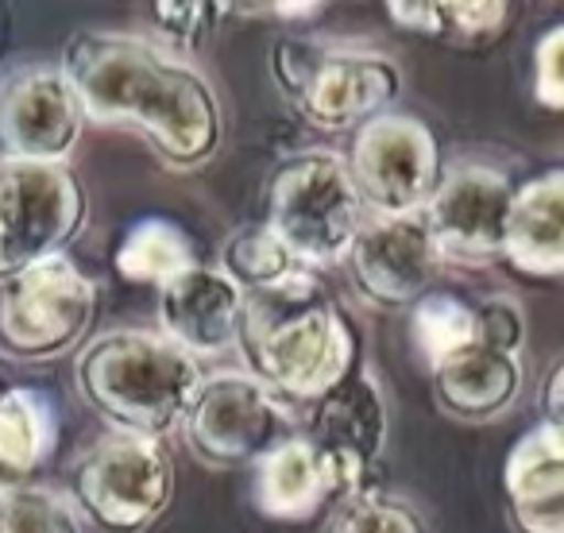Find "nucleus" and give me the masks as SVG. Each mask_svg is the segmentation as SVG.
<instances>
[{"label":"nucleus","mask_w":564,"mask_h":533,"mask_svg":"<svg viewBox=\"0 0 564 533\" xmlns=\"http://www.w3.org/2000/svg\"><path fill=\"white\" fill-rule=\"evenodd\" d=\"M433 371V399L448 417L460 422H495L518 402L525 371L518 356L471 345L441 360Z\"/></svg>","instance_id":"obj_18"},{"label":"nucleus","mask_w":564,"mask_h":533,"mask_svg":"<svg viewBox=\"0 0 564 533\" xmlns=\"http://www.w3.org/2000/svg\"><path fill=\"white\" fill-rule=\"evenodd\" d=\"M174 499L163 440L109 433L70 471V502L101 533H148Z\"/></svg>","instance_id":"obj_6"},{"label":"nucleus","mask_w":564,"mask_h":533,"mask_svg":"<svg viewBox=\"0 0 564 533\" xmlns=\"http://www.w3.org/2000/svg\"><path fill=\"white\" fill-rule=\"evenodd\" d=\"M220 271H225L243 294H251V291H263V286L282 283L291 271H299V263H294L291 251L282 248V240L271 228L248 225L228 236L225 251H220Z\"/></svg>","instance_id":"obj_24"},{"label":"nucleus","mask_w":564,"mask_h":533,"mask_svg":"<svg viewBox=\"0 0 564 533\" xmlns=\"http://www.w3.org/2000/svg\"><path fill=\"white\" fill-rule=\"evenodd\" d=\"M533 97L541 109H564V24L549 28L533 51Z\"/></svg>","instance_id":"obj_29"},{"label":"nucleus","mask_w":564,"mask_h":533,"mask_svg":"<svg viewBox=\"0 0 564 533\" xmlns=\"http://www.w3.org/2000/svg\"><path fill=\"white\" fill-rule=\"evenodd\" d=\"M345 163L360 205L383 220L425 213L445 174L437 135L430 132V124L394 109L356 128Z\"/></svg>","instance_id":"obj_9"},{"label":"nucleus","mask_w":564,"mask_h":533,"mask_svg":"<svg viewBox=\"0 0 564 533\" xmlns=\"http://www.w3.org/2000/svg\"><path fill=\"white\" fill-rule=\"evenodd\" d=\"M271 9L282 12L286 20H302V12H322V4H314V0H310V4H271Z\"/></svg>","instance_id":"obj_32"},{"label":"nucleus","mask_w":564,"mask_h":533,"mask_svg":"<svg viewBox=\"0 0 564 533\" xmlns=\"http://www.w3.org/2000/svg\"><path fill=\"white\" fill-rule=\"evenodd\" d=\"M302 437L329 464L345 499L371 491V476H376V464L387 445V402L376 376L364 368H352L333 391L310 402Z\"/></svg>","instance_id":"obj_11"},{"label":"nucleus","mask_w":564,"mask_h":533,"mask_svg":"<svg viewBox=\"0 0 564 533\" xmlns=\"http://www.w3.org/2000/svg\"><path fill=\"white\" fill-rule=\"evenodd\" d=\"M194 263L197 259L189 236L174 220L163 217L135 220L117 248V271L128 283H143V286L171 283L174 275H182Z\"/></svg>","instance_id":"obj_22"},{"label":"nucleus","mask_w":564,"mask_h":533,"mask_svg":"<svg viewBox=\"0 0 564 533\" xmlns=\"http://www.w3.org/2000/svg\"><path fill=\"white\" fill-rule=\"evenodd\" d=\"M78 394L112 433L163 440L194 406L205 376L202 363L163 333L112 329L89 340L74 363Z\"/></svg>","instance_id":"obj_3"},{"label":"nucleus","mask_w":564,"mask_h":533,"mask_svg":"<svg viewBox=\"0 0 564 533\" xmlns=\"http://www.w3.org/2000/svg\"><path fill=\"white\" fill-rule=\"evenodd\" d=\"M236 348L248 376L291 402H317L356 368V337L317 271L243 294Z\"/></svg>","instance_id":"obj_2"},{"label":"nucleus","mask_w":564,"mask_h":533,"mask_svg":"<svg viewBox=\"0 0 564 533\" xmlns=\"http://www.w3.org/2000/svg\"><path fill=\"white\" fill-rule=\"evenodd\" d=\"M240 309L243 291L209 263L186 266L182 275L159 286V333L194 360L220 356L228 345H236Z\"/></svg>","instance_id":"obj_15"},{"label":"nucleus","mask_w":564,"mask_h":533,"mask_svg":"<svg viewBox=\"0 0 564 533\" xmlns=\"http://www.w3.org/2000/svg\"><path fill=\"white\" fill-rule=\"evenodd\" d=\"M94 124L135 128L174 171H197L220 151L225 117L209 78L151 40L128 32H74L58 63Z\"/></svg>","instance_id":"obj_1"},{"label":"nucleus","mask_w":564,"mask_h":533,"mask_svg":"<svg viewBox=\"0 0 564 533\" xmlns=\"http://www.w3.org/2000/svg\"><path fill=\"white\" fill-rule=\"evenodd\" d=\"M325 51H329V43H322V40H279L271 47L274 86H279V94L291 105H299V97L306 94L310 78H314L317 66H322Z\"/></svg>","instance_id":"obj_27"},{"label":"nucleus","mask_w":564,"mask_h":533,"mask_svg":"<svg viewBox=\"0 0 564 533\" xmlns=\"http://www.w3.org/2000/svg\"><path fill=\"white\" fill-rule=\"evenodd\" d=\"M541 425L564 440V360L549 371L541 387Z\"/></svg>","instance_id":"obj_31"},{"label":"nucleus","mask_w":564,"mask_h":533,"mask_svg":"<svg viewBox=\"0 0 564 533\" xmlns=\"http://www.w3.org/2000/svg\"><path fill=\"white\" fill-rule=\"evenodd\" d=\"M0 391H4V383H0Z\"/></svg>","instance_id":"obj_34"},{"label":"nucleus","mask_w":564,"mask_h":533,"mask_svg":"<svg viewBox=\"0 0 564 533\" xmlns=\"http://www.w3.org/2000/svg\"><path fill=\"white\" fill-rule=\"evenodd\" d=\"M410 337H414L417 352L425 356V363L437 368L448 356L479 345L476 302H464L460 294L448 291H430L410 309Z\"/></svg>","instance_id":"obj_23"},{"label":"nucleus","mask_w":564,"mask_h":533,"mask_svg":"<svg viewBox=\"0 0 564 533\" xmlns=\"http://www.w3.org/2000/svg\"><path fill=\"white\" fill-rule=\"evenodd\" d=\"M437 263L441 255L422 213L394 220H364L345 259L356 294L376 309H414L433 291Z\"/></svg>","instance_id":"obj_13"},{"label":"nucleus","mask_w":564,"mask_h":533,"mask_svg":"<svg viewBox=\"0 0 564 533\" xmlns=\"http://www.w3.org/2000/svg\"><path fill=\"white\" fill-rule=\"evenodd\" d=\"M502 259L530 279L564 275V166L514 189Z\"/></svg>","instance_id":"obj_17"},{"label":"nucleus","mask_w":564,"mask_h":533,"mask_svg":"<svg viewBox=\"0 0 564 533\" xmlns=\"http://www.w3.org/2000/svg\"><path fill=\"white\" fill-rule=\"evenodd\" d=\"M86 217V186L70 166L0 159V283L66 255Z\"/></svg>","instance_id":"obj_7"},{"label":"nucleus","mask_w":564,"mask_h":533,"mask_svg":"<svg viewBox=\"0 0 564 533\" xmlns=\"http://www.w3.org/2000/svg\"><path fill=\"white\" fill-rule=\"evenodd\" d=\"M387 12L406 32L433 35L453 47L491 43L510 24V4L502 0H391Z\"/></svg>","instance_id":"obj_21"},{"label":"nucleus","mask_w":564,"mask_h":533,"mask_svg":"<svg viewBox=\"0 0 564 533\" xmlns=\"http://www.w3.org/2000/svg\"><path fill=\"white\" fill-rule=\"evenodd\" d=\"M267 220L282 248L306 271L345 266L356 232L364 228V205L356 197L348 163L337 151H294L267 178Z\"/></svg>","instance_id":"obj_4"},{"label":"nucleus","mask_w":564,"mask_h":533,"mask_svg":"<svg viewBox=\"0 0 564 533\" xmlns=\"http://www.w3.org/2000/svg\"><path fill=\"white\" fill-rule=\"evenodd\" d=\"M58 445V410L35 387L0 391V468L20 487L47 464Z\"/></svg>","instance_id":"obj_20"},{"label":"nucleus","mask_w":564,"mask_h":533,"mask_svg":"<svg viewBox=\"0 0 564 533\" xmlns=\"http://www.w3.org/2000/svg\"><path fill=\"white\" fill-rule=\"evenodd\" d=\"M0 533H82V514L70 494L24 483L0 499Z\"/></svg>","instance_id":"obj_25"},{"label":"nucleus","mask_w":564,"mask_h":533,"mask_svg":"<svg viewBox=\"0 0 564 533\" xmlns=\"http://www.w3.org/2000/svg\"><path fill=\"white\" fill-rule=\"evenodd\" d=\"M399 94L402 70L394 58L364 47H329L294 109L322 132H356L391 112Z\"/></svg>","instance_id":"obj_14"},{"label":"nucleus","mask_w":564,"mask_h":533,"mask_svg":"<svg viewBox=\"0 0 564 533\" xmlns=\"http://www.w3.org/2000/svg\"><path fill=\"white\" fill-rule=\"evenodd\" d=\"M476 329H479V345L495 348V352L518 356L525 345V314L514 298L476 302Z\"/></svg>","instance_id":"obj_28"},{"label":"nucleus","mask_w":564,"mask_h":533,"mask_svg":"<svg viewBox=\"0 0 564 533\" xmlns=\"http://www.w3.org/2000/svg\"><path fill=\"white\" fill-rule=\"evenodd\" d=\"M514 202V182L507 171L487 163H464L441 174L422 220L441 263L487 266L502 259L507 217Z\"/></svg>","instance_id":"obj_10"},{"label":"nucleus","mask_w":564,"mask_h":533,"mask_svg":"<svg viewBox=\"0 0 564 533\" xmlns=\"http://www.w3.org/2000/svg\"><path fill=\"white\" fill-rule=\"evenodd\" d=\"M82 105L58 66H24L0 81L4 159L66 166L82 140Z\"/></svg>","instance_id":"obj_12"},{"label":"nucleus","mask_w":564,"mask_h":533,"mask_svg":"<svg viewBox=\"0 0 564 533\" xmlns=\"http://www.w3.org/2000/svg\"><path fill=\"white\" fill-rule=\"evenodd\" d=\"M97 283L70 255L35 263L0 283V356L51 363L78 352L97 322Z\"/></svg>","instance_id":"obj_5"},{"label":"nucleus","mask_w":564,"mask_h":533,"mask_svg":"<svg viewBox=\"0 0 564 533\" xmlns=\"http://www.w3.org/2000/svg\"><path fill=\"white\" fill-rule=\"evenodd\" d=\"M256 507L274 522H306L333 494H340L329 464L306 437L282 440L256 464Z\"/></svg>","instance_id":"obj_19"},{"label":"nucleus","mask_w":564,"mask_h":533,"mask_svg":"<svg viewBox=\"0 0 564 533\" xmlns=\"http://www.w3.org/2000/svg\"><path fill=\"white\" fill-rule=\"evenodd\" d=\"M329 533H430V530H425L422 514L410 502L371 487V491L348 494Z\"/></svg>","instance_id":"obj_26"},{"label":"nucleus","mask_w":564,"mask_h":533,"mask_svg":"<svg viewBox=\"0 0 564 533\" xmlns=\"http://www.w3.org/2000/svg\"><path fill=\"white\" fill-rule=\"evenodd\" d=\"M514 533H564V440L545 425L522 433L502 464Z\"/></svg>","instance_id":"obj_16"},{"label":"nucleus","mask_w":564,"mask_h":533,"mask_svg":"<svg viewBox=\"0 0 564 533\" xmlns=\"http://www.w3.org/2000/svg\"><path fill=\"white\" fill-rule=\"evenodd\" d=\"M17 479H12L9 476V471H4V468H0V499H4V494H12V491H17Z\"/></svg>","instance_id":"obj_33"},{"label":"nucleus","mask_w":564,"mask_h":533,"mask_svg":"<svg viewBox=\"0 0 564 533\" xmlns=\"http://www.w3.org/2000/svg\"><path fill=\"white\" fill-rule=\"evenodd\" d=\"M189 453L209 468H256L282 440L299 437L291 410L248 371H220L205 379L194 406L182 417Z\"/></svg>","instance_id":"obj_8"},{"label":"nucleus","mask_w":564,"mask_h":533,"mask_svg":"<svg viewBox=\"0 0 564 533\" xmlns=\"http://www.w3.org/2000/svg\"><path fill=\"white\" fill-rule=\"evenodd\" d=\"M217 9H220V4H194V0H186V4H151L159 32H163L166 40H171L174 47H182V51L197 47L205 24L213 20L209 12H217Z\"/></svg>","instance_id":"obj_30"}]
</instances>
